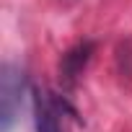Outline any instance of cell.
I'll return each mask as SVG.
<instances>
[{
  "label": "cell",
  "instance_id": "cell-1",
  "mask_svg": "<svg viewBox=\"0 0 132 132\" xmlns=\"http://www.w3.org/2000/svg\"><path fill=\"white\" fill-rule=\"evenodd\" d=\"M26 93V75L18 65L3 62L0 68V132H11L18 122Z\"/></svg>",
  "mask_w": 132,
  "mask_h": 132
},
{
  "label": "cell",
  "instance_id": "cell-2",
  "mask_svg": "<svg viewBox=\"0 0 132 132\" xmlns=\"http://www.w3.org/2000/svg\"><path fill=\"white\" fill-rule=\"evenodd\" d=\"M91 54H93V42L91 39H83L75 47H70L60 60V78L68 86H73L78 80V75L86 70V65L91 62Z\"/></svg>",
  "mask_w": 132,
  "mask_h": 132
},
{
  "label": "cell",
  "instance_id": "cell-3",
  "mask_svg": "<svg viewBox=\"0 0 132 132\" xmlns=\"http://www.w3.org/2000/svg\"><path fill=\"white\" fill-rule=\"evenodd\" d=\"M31 106H34V127H36V132H65L62 124H60L57 109H54V104L49 101L47 93L34 91Z\"/></svg>",
  "mask_w": 132,
  "mask_h": 132
}]
</instances>
